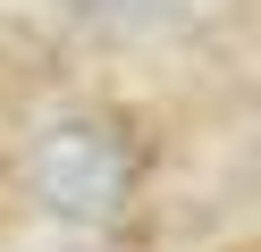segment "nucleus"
<instances>
[{
  "instance_id": "1",
  "label": "nucleus",
  "mask_w": 261,
  "mask_h": 252,
  "mask_svg": "<svg viewBox=\"0 0 261 252\" xmlns=\"http://www.w3.org/2000/svg\"><path fill=\"white\" fill-rule=\"evenodd\" d=\"M135 177H143V151L126 134V118L110 109L42 118L25 143V193H34V210L68 218V227H110L135 202Z\"/></svg>"
},
{
  "instance_id": "2",
  "label": "nucleus",
  "mask_w": 261,
  "mask_h": 252,
  "mask_svg": "<svg viewBox=\"0 0 261 252\" xmlns=\"http://www.w3.org/2000/svg\"><path fill=\"white\" fill-rule=\"evenodd\" d=\"M85 25H110V34H143V25H169L186 17V0H68Z\"/></svg>"
}]
</instances>
